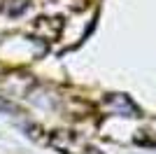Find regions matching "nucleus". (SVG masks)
<instances>
[{"mask_svg":"<svg viewBox=\"0 0 156 154\" xmlns=\"http://www.w3.org/2000/svg\"><path fill=\"white\" fill-rule=\"evenodd\" d=\"M47 142H49V147H54L61 154H100V149L89 145L82 135L72 133V131H54L47 138Z\"/></svg>","mask_w":156,"mask_h":154,"instance_id":"f257e3e1","label":"nucleus"},{"mask_svg":"<svg viewBox=\"0 0 156 154\" xmlns=\"http://www.w3.org/2000/svg\"><path fill=\"white\" fill-rule=\"evenodd\" d=\"M105 103H107V108H110L112 112H117V115L137 117V108L128 101V96H124V94H112V96L107 98Z\"/></svg>","mask_w":156,"mask_h":154,"instance_id":"f03ea898","label":"nucleus"},{"mask_svg":"<svg viewBox=\"0 0 156 154\" xmlns=\"http://www.w3.org/2000/svg\"><path fill=\"white\" fill-rule=\"evenodd\" d=\"M0 112H9V115H12V112H19V108H16L14 103L5 101V98L0 96Z\"/></svg>","mask_w":156,"mask_h":154,"instance_id":"7ed1b4c3","label":"nucleus"}]
</instances>
